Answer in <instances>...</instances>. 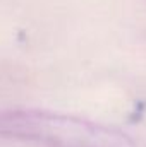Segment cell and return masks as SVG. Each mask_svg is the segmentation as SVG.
I'll return each instance as SVG.
<instances>
[{
	"label": "cell",
	"instance_id": "1",
	"mask_svg": "<svg viewBox=\"0 0 146 147\" xmlns=\"http://www.w3.org/2000/svg\"><path fill=\"white\" fill-rule=\"evenodd\" d=\"M0 135L48 147H131L129 139L115 128L43 110L2 113Z\"/></svg>",
	"mask_w": 146,
	"mask_h": 147
}]
</instances>
